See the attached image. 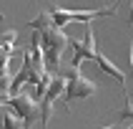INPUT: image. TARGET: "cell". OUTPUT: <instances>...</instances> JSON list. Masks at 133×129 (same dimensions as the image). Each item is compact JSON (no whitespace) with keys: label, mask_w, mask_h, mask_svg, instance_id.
I'll list each match as a JSON object with an SVG mask.
<instances>
[{"label":"cell","mask_w":133,"mask_h":129,"mask_svg":"<svg viewBox=\"0 0 133 129\" xmlns=\"http://www.w3.org/2000/svg\"><path fill=\"white\" fill-rule=\"evenodd\" d=\"M28 25L40 33V43H43L48 71H50V74H60V58H63V51L70 46V38L63 33V28H58V25L53 23L48 10H43L38 18L28 20Z\"/></svg>","instance_id":"obj_1"},{"label":"cell","mask_w":133,"mask_h":129,"mask_svg":"<svg viewBox=\"0 0 133 129\" xmlns=\"http://www.w3.org/2000/svg\"><path fill=\"white\" fill-rule=\"evenodd\" d=\"M121 0L116 3V5L111 8H93V10H68V8H50L48 13H50L53 23L58 25V28H63V25H68V23H83V25H88V23H93V18H105V15H116V10H118Z\"/></svg>","instance_id":"obj_2"},{"label":"cell","mask_w":133,"mask_h":129,"mask_svg":"<svg viewBox=\"0 0 133 129\" xmlns=\"http://www.w3.org/2000/svg\"><path fill=\"white\" fill-rule=\"evenodd\" d=\"M98 91V86L81 71V66H70L65 74V109L75 99H88Z\"/></svg>","instance_id":"obj_3"},{"label":"cell","mask_w":133,"mask_h":129,"mask_svg":"<svg viewBox=\"0 0 133 129\" xmlns=\"http://www.w3.org/2000/svg\"><path fill=\"white\" fill-rule=\"evenodd\" d=\"M5 106H10V109L23 119V129H30L38 119H40V101H38L35 96L25 94V91L15 94V96H8Z\"/></svg>","instance_id":"obj_4"},{"label":"cell","mask_w":133,"mask_h":129,"mask_svg":"<svg viewBox=\"0 0 133 129\" xmlns=\"http://www.w3.org/2000/svg\"><path fill=\"white\" fill-rule=\"evenodd\" d=\"M70 46H73V63L70 66H81L83 61H93L98 53V43H96V36H93V28H90V23L85 25V36H83V41H70Z\"/></svg>","instance_id":"obj_5"},{"label":"cell","mask_w":133,"mask_h":129,"mask_svg":"<svg viewBox=\"0 0 133 129\" xmlns=\"http://www.w3.org/2000/svg\"><path fill=\"white\" fill-rule=\"evenodd\" d=\"M93 63H96V66L101 68L103 74H108V76H113L116 81H121V86H123V81H126V74H123V71H121V68L116 66V63H113V61L108 58V56H105L103 51H98V53H96V58H93Z\"/></svg>","instance_id":"obj_6"},{"label":"cell","mask_w":133,"mask_h":129,"mask_svg":"<svg viewBox=\"0 0 133 129\" xmlns=\"http://www.w3.org/2000/svg\"><path fill=\"white\" fill-rule=\"evenodd\" d=\"M3 129H23V119L10 109H3Z\"/></svg>","instance_id":"obj_7"},{"label":"cell","mask_w":133,"mask_h":129,"mask_svg":"<svg viewBox=\"0 0 133 129\" xmlns=\"http://www.w3.org/2000/svg\"><path fill=\"white\" fill-rule=\"evenodd\" d=\"M133 121V101L128 96H123V109H121V124Z\"/></svg>","instance_id":"obj_8"},{"label":"cell","mask_w":133,"mask_h":129,"mask_svg":"<svg viewBox=\"0 0 133 129\" xmlns=\"http://www.w3.org/2000/svg\"><path fill=\"white\" fill-rule=\"evenodd\" d=\"M15 38H18V33H15V30H5V33L0 36V43L5 46L8 51H13V46H15Z\"/></svg>","instance_id":"obj_9"},{"label":"cell","mask_w":133,"mask_h":129,"mask_svg":"<svg viewBox=\"0 0 133 129\" xmlns=\"http://www.w3.org/2000/svg\"><path fill=\"white\" fill-rule=\"evenodd\" d=\"M0 109H5V96L0 94Z\"/></svg>","instance_id":"obj_10"},{"label":"cell","mask_w":133,"mask_h":129,"mask_svg":"<svg viewBox=\"0 0 133 129\" xmlns=\"http://www.w3.org/2000/svg\"><path fill=\"white\" fill-rule=\"evenodd\" d=\"M128 23H133V3H131V15H128Z\"/></svg>","instance_id":"obj_11"},{"label":"cell","mask_w":133,"mask_h":129,"mask_svg":"<svg viewBox=\"0 0 133 129\" xmlns=\"http://www.w3.org/2000/svg\"><path fill=\"white\" fill-rule=\"evenodd\" d=\"M131 68H133V41H131Z\"/></svg>","instance_id":"obj_12"},{"label":"cell","mask_w":133,"mask_h":129,"mask_svg":"<svg viewBox=\"0 0 133 129\" xmlns=\"http://www.w3.org/2000/svg\"><path fill=\"white\" fill-rule=\"evenodd\" d=\"M101 129H118V127H101Z\"/></svg>","instance_id":"obj_13"},{"label":"cell","mask_w":133,"mask_h":129,"mask_svg":"<svg viewBox=\"0 0 133 129\" xmlns=\"http://www.w3.org/2000/svg\"><path fill=\"white\" fill-rule=\"evenodd\" d=\"M126 129H133V121H131V124H128V127H126Z\"/></svg>","instance_id":"obj_14"},{"label":"cell","mask_w":133,"mask_h":129,"mask_svg":"<svg viewBox=\"0 0 133 129\" xmlns=\"http://www.w3.org/2000/svg\"><path fill=\"white\" fill-rule=\"evenodd\" d=\"M3 18H5V15H3V13H0V20H3Z\"/></svg>","instance_id":"obj_15"},{"label":"cell","mask_w":133,"mask_h":129,"mask_svg":"<svg viewBox=\"0 0 133 129\" xmlns=\"http://www.w3.org/2000/svg\"><path fill=\"white\" fill-rule=\"evenodd\" d=\"M0 129H3V127H0Z\"/></svg>","instance_id":"obj_16"}]
</instances>
